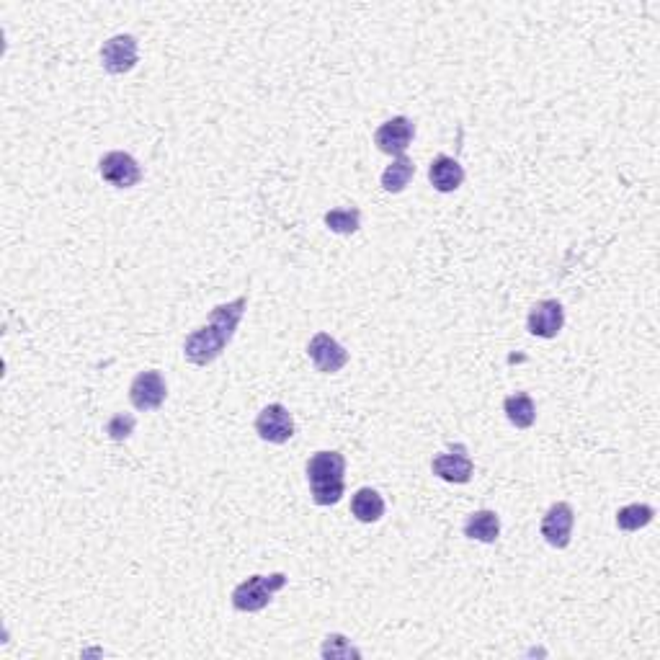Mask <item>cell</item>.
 <instances>
[{
  "label": "cell",
  "instance_id": "18",
  "mask_svg": "<svg viewBox=\"0 0 660 660\" xmlns=\"http://www.w3.org/2000/svg\"><path fill=\"white\" fill-rule=\"evenodd\" d=\"M655 519V508L648 503H630L617 511V526L622 532H640Z\"/></svg>",
  "mask_w": 660,
  "mask_h": 660
},
{
  "label": "cell",
  "instance_id": "5",
  "mask_svg": "<svg viewBox=\"0 0 660 660\" xmlns=\"http://www.w3.org/2000/svg\"><path fill=\"white\" fill-rule=\"evenodd\" d=\"M98 173L114 189H132L142 181V168L135 158L122 150H111L98 160Z\"/></svg>",
  "mask_w": 660,
  "mask_h": 660
},
{
  "label": "cell",
  "instance_id": "16",
  "mask_svg": "<svg viewBox=\"0 0 660 660\" xmlns=\"http://www.w3.org/2000/svg\"><path fill=\"white\" fill-rule=\"evenodd\" d=\"M413 176H416V163L408 155H398V158H392V163L382 173V189L387 194H403L413 181Z\"/></svg>",
  "mask_w": 660,
  "mask_h": 660
},
{
  "label": "cell",
  "instance_id": "15",
  "mask_svg": "<svg viewBox=\"0 0 660 660\" xmlns=\"http://www.w3.org/2000/svg\"><path fill=\"white\" fill-rule=\"evenodd\" d=\"M351 514L361 521V524H377L385 516V498L374 488H359L351 498Z\"/></svg>",
  "mask_w": 660,
  "mask_h": 660
},
{
  "label": "cell",
  "instance_id": "21",
  "mask_svg": "<svg viewBox=\"0 0 660 660\" xmlns=\"http://www.w3.org/2000/svg\"><path fill=\"white\" fill-rule=\"evenodd\" d=\"M135 416H129V413H117V416L111 418L106 423V434H109L111 441H127L129 436L135 434Z\"/></svg>",
  "mask_w": 660,
  "mask_h": 660
},
{
  "label": "cell",
  "instance_id": "10",
  "mask_svg": "<svg viewBox=\"0 0 660 660\" xmlns=\"http://www.w3.org/2000/svg\"><path fill=\"white\" fill-rule=\"evenodd\" d=\"M573 526H575V511L570 503L557 501L552 503L550 511L542 519V537L544 542L555 547V550H565L573 539Z\"/></svg>",
  "mask_w": 660,
  "mask_h": 660
},
{
  "label": "cell",
  "instance_id": "14",
  "mask_svg": "<svg viewBox=\"0 0 660 660\" xmlns=\"http://www.w3.org/2000/svg\"><path fill=\"white\" fill-rule=\"evenodd\" d=\"M465 537L472 539V542H483V544H493L498 542L501 537V519L495 511H475L472 516H467L465 521Z\"/></svg>",
  "mask_w": 660,
  "mask_h": 660
},
{
  "label": "cell",
  "instance_id": "20",
  "mask_svg": "<svg viewBox=\"0 0 660 660\" xmlns=\"http://www.w3.org/2000/svg\"><path fill=\"white\" fill-rule=\"evenodd\" d=\"M320 653H323V658H343V660L361 658V653L354 648V645H351L349 637L338 635V632H333V635L325 637L323 650H320Z\"/></svg>",
  "mask_w": 660,
  "mask_h": 660
},
{
  "label": "cell",
  "instance_id": "11",
  "mask_svg": "<svg viewBox=\"0 0 660 660\" xmlns=\"http://www.w3.org/2000/svg\"><path fill=\"white\" fill-rule=\"evenodd\" d=\"M431 470L436 477L447 480L454 485H465L472 480V472H475V462L467 454L465 444H454L449 452L436 454L434 462H431Z\"/></svg>",
  "mask_w": 660,
  "mask_h": 660
},
{
  "label": "cell",
  "instance_id": "6",
  "mask_svg": "<svg viewBox=\"0 0 660 660\" xmlns=\"http://www.w3.org/2000/svg\"><path fill=\"white\" fill-rule=\"evenodd\" d=\"M307 356L315 364L320 374H336L341 372L346 364H349V351L343 349L341 343L336 338L330 336V333H315L307 343Z\"/></svg>",
  "mask_w": 660,
  "mask_h": 660
},
{
  "label": "cell",
  "instance_id": "7",
  "mask_svg": "<svg viewBox=\"0 0 660 660\" xmlns=\"http://www.w3.org/2000/svg\"><path fill=\"white\" fill-rule=\"evenodd\" d=\"M413 137H416V124L410 122L408 117H392L377 127L374 145L379 147V153L398 158V155H405V150L413 145Z\"/></svg>",
  "mask_w": 660,
  "mask_h": 660
},
{
  "label": "cell",
  "instance_id": "19",
  "mask_svg": "<svg viewBox=\"0 0 660 660\" xmlns=\"http://www.w3.org/2000/svg\"><path fill=\"white\" fill-rule=\"evenodd\" d=\"M325 225L330 233L336 235H354L361 230V212L356 207H338L325 212Z\"/></svg>",
  "mask_w": 660,
  "mask_h": 660
},
{
  "label": "cell",
  "instance_id": "9",
  "mask_svg": "<svg viewBox=\"0 0 660 660\" xmlns=\"http://www.w3.org/2000/svg\"><path fill=\"white\" fill-rule=\"evenodd\" d=\"M165 395H168V387H165L163 374L155 372V369H147L140 372L132 385H129V400L142 413H150V410H158L165 403Z\"/></svg>",
  "mask_w": 660,
  "mask_h": 660
},
{
  "label": "cell",
  "instance_id": "17",
  "mask_svg": "<svg viewBox=\"0 0 660 660\" xmlns=\"http://www.w3.org/2000/svg\"><path fill=\"white\" fill-rule=\"evenodd\" d=\"M503 413L516 428H532L537 421V405H534L532 395L529 392H516V395H508L503 400Z\"/></svg>",
  "mask_w": 660,
  "mask_h": 660
},
{
  "label": "cell",
  "instance_id": "8",
  "mask_svg": "<svg viewBox=\"0 0 660 660\" xmlns=\"http://www.w3.org/2000/svg\"><path fill=\"white\" fill-rule=\"evenodd\" d=\"M256 434L269 444H287L294 436V418L287 405H266L256 418Z\"/></svg>",
  "mask_w": 660,
  "mask_h": 660
},
{
  "label": "cell",
  "instance_id": "2",
  "mask_svg": "<svg viewBox=\"0 0 660 660\" xmlns=\"http://www.w3.org/2000/svg\"><path fill=\"white\" fill-rule=\"evenodd\" d=\"M346 457L341 452H318L307 462V483L318 506H336L346 493Z\"/></svg>",
  "mask_w": 660,
  "mask_h": 660
},
{
  "label": "cell",
  "instance_id": "3",
  "mask_svg": "<svg viewBox=\"0 0 660 660\" xmlns=\"http://www.w3.org/2000/svg\"><path fill=\"white\" fill-rule=\"evenodd\" d=\"M287 573H271V575H251L248 581L235 586L233 591V606L238 612L256 614L263 612L266 606L274 601V596L287 586Z\"/></svg>",
  "mask_w": 660,
  "mask_h": 660
},
{
  "label": "cell",
  "instance_id": "4",
  "mask_svg": "<svg viewBox=\"0 0 660 660\" xmlns=\"http://www.w3.org/2000/svg\"><path fill=\"white\" fill-rule=\"evenodd\" d=\"M140 57V42L132 34H117L106 39L101 47V65L109 75H127L137 68Z\"/></svg>",
  "mask_w": 660,
  "mask_h": 660
},
{
  "label": "cell",
  "instance_id": "1",
  "mask_svg": "<svg viewBox=\"0 0 660 660\" xmlns=\"http://www.w3.org/2000/svg\"><path fill=\"white\" fill-rule=\"evenodd\" d=\"M245 307H248L245 294L238 297V300L227 302V305L214 307L212 315H209V323L186 336L184 359L194 364V367H209L212 361L220 359L222 351L235 338V330H238L240 320H243Z\"/></svg>",
  "mask_w": 660,
  "mask_h": 660
},
{
  "label": "cell",
  "instance_id": "13",
  "mask_svg": "<svg viewBox=\"0 0 660 660\" xmlns=\"http://www.w3.org/2000/svg\"><path fill=\"white\" fill-rule=\"evenodd\" d=\"M428 181L439 194H452L465 184V168L459 165V160L449 158V155H436L428 165Z\"/></svg>",
  "mask_w": 660,
  "mask_h": 660
},
{
  "label": "cell",
  "instance_id": "12",
  "mask_svg": "<svg viewBox=\"0 0 660 660\" xmlns=\"http://www.w3.org/2000/svg\"><path fill=\"white\" fill-rule=\"evenodd\" d=\"M565 325V310L557 300H542L529 310L526 328L537 338H557Z\"/></svg>",
  "mask_w": 660,
  "mask_h": 660
}]
</instances>
